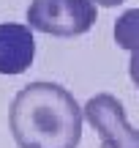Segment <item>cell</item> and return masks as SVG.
<instances>
[{
  "instance_id": "cell-4",
  "label": "cell",
  "mask_w": 139,
  "mask_h": 148,
  "mask_svg": "<svg viewBox=\"0 0 139 148\" xmlns=\"http://www.w3.org/2000/svg\"><path fill=\"white\" fill-rule=\"evenodd\" d=\"M36 58V38L30 25L0 22V74L16 77L25 74Z\"/></svg>"
},
{
  "instance_id": "cell-1",
  "label": "cell",
  "mask_w": 139,
  "mask_h": 148,
  "mask_svg": "<svg viewBox=\"0 0 139 148\" xmlns=\"http://www.w3.org/2000/svg\"><path fill=\"white\" fill-rule=\"evenodd\" d=\"M8 129L19 148H79L85 110L60 82L36 79L14 96Z\"/></svg>"
},
{
  "instance_id": "cell-3",
  "label": "cell",
  "mask_w": 139,
  "mask_h": 148,
  "mask_svg": "<svg viewBox=\"0 0 139 148\" xmlns=\"http://www.w3.org/2000/svg\"><path fill=\"white\" fill-rule=\"evenodd\" d=\"M82 110L85 121L101 140V148H139V129L128 123L126 107L115 93L90 96Z\"/></svg>"
},
{
  "instance_id": "cell-7",
  "label": "cell",
  "mask_w": 139,
  "mask_h": 148,
  "mask_svg": "<svg viewBox=\"0 0 139 148\" xmlns=\"http://www.w3.org/2000/svg\"><path fill=\"white\" fill-rule=\"evenodd\" d=\"M96 5H101V8H115V5H123L126 0H93Z\"/></svg>"
},
{
  "instance_id": "cell-6",
  "label": "cell",
  "mask_w": 139,
  "mask_h": 148,
  "mask_svg": "<svg viewBox=\"0 0 139 148\" xmlns=\"http://www.w3.org/2000/svg\"><path fill=\"white\" fill-rule=\"evenodd\" d=\"M128 74H131V82L139 88V55H131V63H128Z\"/></svg>"
},
{
  "instance_id": "cell-2",
  "label": "cell",
  "mask_w": 139,
  "mask_h": 148,
  "mask_svg": "<svg viewBox=\"0 0 139 148\" xmlns=\"http://www.w3.org/2000/svg\"><path fill=\"white\" fill-rule=\"evenodd\" d=\"M30 30L57 38L85 36L98 19V5L93 0H30L25 14Z\"/></svg>"
},
{
  "instance_id": "cell-5",
  "label": "cell",
  "mask_w": 139,
  "mask_h": 148,
  "mask_svg": "<svg viewBox=\"0 0 139 148\" xmlns=\"http://www.w3.org/2000/svg\"><path fill=\"white\" fill-rule=\"evenodd\" d=\"M115 44L128 55H139V8H128L115 19L112 27Z\"/></svg>"
}]
</instances>
